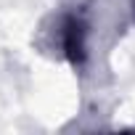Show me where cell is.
<instances>
[{
  "mask_svg": "<svg viewBox=\"0 0 135 135\" xmlns=\"http://www.w3.org/2000/svg\"><path fill=\"white\" fill-rule=\"evenodd\" d=\"M61 45L64 53L72 64H82L85 61V50H88V27L80 16H69L64 21L61 29Z\"/></svg>",
  "mask_w": 135,
  "mask_h": 135,
  "instance_id": "cell-1",
  "label": "cell"
}]
</instances>
